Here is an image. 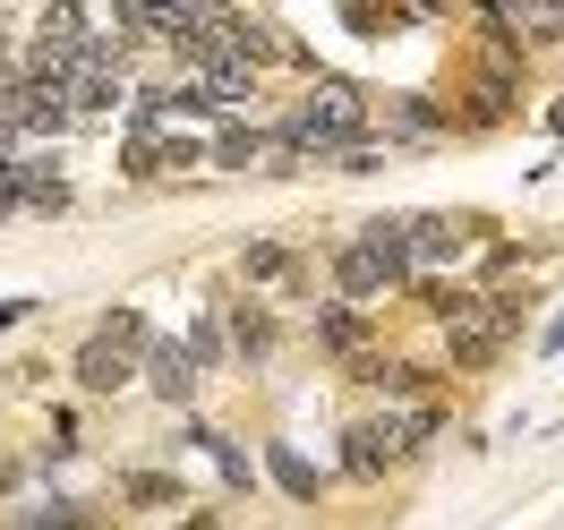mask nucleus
Returning <instances> with one entry per match:
<instances>
[{
  "label": "nucleus",
  "instance_id": "7ed1b4c3",
  "mask_svg": "<svg viewBox=\"0 0 564 530\" xmlns=\"http://www.w3.org/2000/svg\"><path fill=\"white\" fill-rule=\"evenodd\" d=\"M240 274H248V283H265V291H282L291 274H300V257H291V248H274V240H257V248L240 257Z\"/></svg>",
  "mask_w": 564,
  "mask_h": 530
},
{
  "label": "nucleus",
  "instance_id": "9d476101",
  "mask_svg": "<svg viewBox=\"0 0 564 530\" xmlns=\"http://www.w3.org/2000/svg\"><path fill=\"white\" fill-rule=\"evenodd\" d=\"M129 496H138V505H180L172 479H129Z\"/></svg>",
  "mask_w": 564,
  "mask_h": 530
},
{
  "label": "nucleus",
  "instance_id": "f257e3e1",
  "mask_svg": "<svg viewBox=\"0 0 564 530\" xmlns=\"http://www.w3.org/2000/svg\"><path fill=\"white\" fill-rule=\"evenodd\" d=\"M411 274V257H386V248H343V266H334V283H343V300H386L393 283Z\"/></svg>",
  "mask_w": 564,
  "mask_h": 530
},
{
  "label": "nucleus",
  "instance_id": "f03ea898",
  "mask_svg": "<svg viewBox=\"0 0 564 530\" xmlns=\"http://www.w3.org/2000/svg\"><path fill=\"white\" fill-rule=\"evenodd\" d=\"M129 343H111V334H95V343H86V351H77V377H86V386L95 393H111V386H129Z\"/></svg>",
  "mask_w": 564,
  "mask_h": 530
},
{
  "label": "nucleus",
  "instance_id": "423d86ee",
  "mask_svg": "<svg viewBox=\"0 0 564 530\" xmlns=\"http://www.w3.org/2000/svg\"><path fill=\"white\" fill-rule=\"evenodd\" d=\"M265 462H274V479H282V488H291V496H317V470H308V462L291 454V445H274V454H265Z\"/></svg>",
  "mask_w": 564,
  "mask_h": 530
},
{
  "label": "nucleus",
  "instance_id": "9b49d317",
  "mask_svg": "<svg viewBox=\"0 0 564 530\" xmlns=\"http://www.w3.org/2000/svg\"><path fill=\"white\" fill-rule=\"evenodd\" d=\"M188 530H214V522H188Z\"/></svg>",
  "mask_w": 564,
  "mask_h": 530
},
{
  "label": "nucleus",
  "instance_id": "39448f33",
  "mask_svg": "<svg viewBox=\"0 0 564 530\" xmlns=\"http://www.w3.org/2000/svg\"><path fill=\"white\" fill-rule=\"evenodd\" d=\"M154 386L172 393V402H180L188 386H197V368H188V351H180V343H163V351H154Z\"/></svg>",
  "mask_w": 564,
  "mask_h": 530
},
{
  "label": "nucleus",
  "instance_id": "20e7f679",
  "mask_svg": "<svg viewBox=\"0 0 564 530\" xmlns=\"http://www.w3.org/2000/svg\"><path fill=\"white\" fill-rule=\"evenodd\" d=\"M462 240H470V231H462V214H420V231H411L420 257H454Z\"/></svg>",
  "mask_w": 564,
  "mask_h": 530
},
{
  "label": "nucleus",
  "instance_id": "6e6552de",
  "mask_svg": "<svg viewBox=\"0 0 564 530\" xmlns=\"http://www.w3.org/2000/svg\"><path fill=\"white\" fill-rule=\"evenodd\" d=\"M257 154H265L257 129H223V163H257Z\"/></svg>",
  "mask_w": 564,
  "mask_h": 530
},
{
  "label": "nucleus",
  "instance_id": "1a4fd4ad",
  "mask_svg": "<svg viewBox=\"0 0 564 530\" xmlns=\"http://www.w3.org/2000/svg\"><path fill=\"white\" fill-rule=\"evenodd\" d=\"M240 351L265 359V351H274V325H265V317H240Z\"/></svg>",
  "mask_w": 564,
  "mask_h": 530
},
{
  "label": "nucleus",
  "instance_id": "0eeeda50",
  "mask_svg": "<svg viewBox=\"0 0 564 530\" xmlns=\"http://www.w3.org/2000/svg\"><path fill=\"white\" fill-rule=\"evenodd\" d=\"M317 334L334 343V351H359V317H351V309H325V317H317Z\"/></svg>",
  "mask_w": 564,
  "mask_h": 530
}]
</instances>
